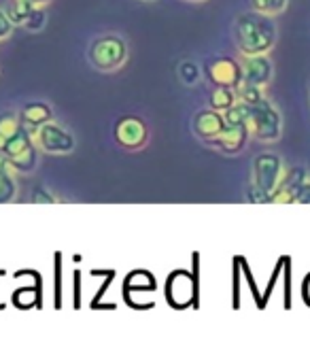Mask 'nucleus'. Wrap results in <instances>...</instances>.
<instances>
[{
  "instance_id": "f3484780",
  "label": "nucleus",
  "mask_w": 310,
  "mask_h": 357,
  "mask_svg": "<svg viewBox=\"0 0 310 357\" xmlns=\"http://www.w3.org/2000/svg\"><path fill=\"white\" fill-rule=\"evenodd\" d=\"M236 96L240 102L245 105H257L261 100H265V87L261 85H255V83H249V81H240L238 87H236Z\"/></svg>"
},
{
  "instance_id": "dca6fc26",
  "label": "nucleus",
  "mask_w": 310,
  "mask_h": 357,
  "mask_svg": "<svg viewBox=\"0 0 310 357\" xmlns=\"http://www.w3.org/2000/svg\"><path fill=\"white\" fill-rule=\"evenodd\" d=\"M22 119H20V113L15 111H5L0 115V153L7 147V143L15 137V134L22 130Z\"/></svg>"
},
{
  "instance_id": "f257e3e1",
  "label": "nucleus",
  "mask_w": 310,
  "mask_h": 357,
  "mask_svg": "<svg viewBox=\"0 0 310 357\" xmlns=\"http://www.w3.org/2000/svg\"><path fill=\"white\" fill-rule=\"evenodd\" d=\"M234 38L240 56L270 54L277 45L279 30L272 15H263L259 11H247L234 22Z\"/></svg>"
},
{
  "instance_id": "7ed1b4c3",
  "label": "nucleus",
  "mask_w": 310,
  "mask_h": 357,
  "mask_svg": "<svg viewBox=\"0 0 310 357\" xmlns=\"http://www.w3.org/2000/svg\"><path fill=\"white\" fill-rule=\"evenodd\" d=\"M247 128H249L251 139H255L257 143L272 145V143H277L283 137V117H281V111L268 98L257 102V105H251Z\"/></svg>"
},
{
  "instance_id": "f03ea898",
  "label": "nucleus",
  "mask_w": 310,
  "mask_h": 357,
  "mask_svg": "<svg viewBox=\"0 0 310 357\" xmlns=\"http://www.w3.org/2000/svg\"><path fill=\"white\" fill-rule=\"evenodd\" d=\"M127 54V43L121 34H102L92 40L90 50H87V60L98 73L111 75L125 66Z\"/></svg>"
},
{
  "instance_id": "cd10ccee",
  "label": "nucleus",
  "mask_w": 310,
  "mask_h": 357,
  "mask_svg": "<svg viewBox=\"0 0 310 357\" xmlns=\"http://www.w3.org/2000/svg\"><path fill=\"white\" fill-rule=\"evenodd\" d=\"M143 3H155V0H143Z\"/></svg>"
},
{
  "instance_id": "1a4fd4ad",
  "label": "nucleus",
  "mask_w": 310,
  "mask_h": 357,
  "mask_svg": "<svg viewBox=\"0 0 310 357\" xmlns=\"http://www.w3.org/2000/svg\"><path fill=\"white\" fill-rule=\"evenodd\" d=\"M240 68H242V81L268 87L274 77V64L268 54L257 56H240Z\"/></svg>"
},
{
  "instance_id": "393cba45",
  "label": "nucleus",
  "mask_w": 310,
  "mask_h": 357,
  "mask_svg": "<svg viewBox=\"0 0 310 357\" xmlns=\"http://www.w3.org/2000/svg\"><path fill=\"white\" fill-rule=\"evenodd\" d=\"M32 202H58V198H54V194H49V192L38 188L36 194H34V198H32Z\"/></svg>"
},
{
  "instance_id": "9b49d317",
  "label": "nucleus",
  "mask_w": 310,
  "mask_h": 357,
  "mask_svg": "<svg viewBox=\"0 0 310 357\" xmlns=\"http://www.w3.org/2000/svg\"><path fill=\"white\" fill-rule=\"evenodd\" d=\"M306 178L308 176H306V170L302 166H295V168L285 170V176H283L279 190L272 196V202L274 204H295L297 194H300L302 185L306 183Z\"/></svg>"
},
{
  "instance_id": "ddd939ff",
  "label": "nucleus",
  "mask_w": 310,
  "mask_h": 357,
  "mask_svg": "<svg viewBox=\"0 0 310 357\" xmlns=\"http://www.w3.org/2000/svg\"><path fill=\"white\" fill-rule=\"evenodd\" d=\"M20 119H22V126L34 137L36 130H38L40 126H45L47 121L54 119V109H52V105L40 102V100L28 102V105L20 111Z\"/></svg>"
},
{
  "instance_id": "2eb2a0df",
  "label": "nucleus",
  "mask_w": 310,
  "mask_h": 357,
  "mask_svg": "<svg viewBox=\"0 0 310 357\" xmlns=\"http://www.w3.org/2000/svg\"><path fill=\"white\" fill-rule=\"evenodd\" d=\"M238 102V96H236V89L234 87H221V85H215V89L208 96V107L219 111V113H226L230 107H234Z\"/></svg>"
},
{
  "instance_id": "5701e85b",
  "label": "nucleus",
  "mask_w": 310,
  "mask_h": 357,
  "mask_svg": "<svg viewBox=\"0 0 310 357\" xmlns=\"http://www.w3.org/2000/svg\"><path fill=\"white\" fill-rule=\"evenodd\" d=\"M13 28H15V24L11 22L7 9H0V43L7 40L13 34Z\"/></svg>"
},
{
  "instance_id": "4be33fe9",
  "label": "nucleus",
  "mask_w": 310,
  "mask_h": 357,
  "mask_svg": "<svg viewBox=\"0 0 310 357\" xmlns=\"http://www.w3.org/2000/svg\"><path fill=\"white\" fill-rule=\"evenodd\" d=\"M47 26V7H34L28 20L24 22V28L30 32H40Z\"/></svg>"
},
{
  "instance_id": "f8f14e48",
  "label": "nucleus",
  "mask_w": 310,
  "mask_h": 357,
  "mask_svg": "<svg viewBox=\"0 0 310 357\" xmlns=\"http://www.w3.org/2000/svg\"><path fill=\"white\" fill-rule=\"evenodd\" d=\"M249 139H251V134L247 126H226V130L221 132V137L215 139L210 145L226 155H236L247 147Z\"/></svg>"
},
{
  "instance_id": "bb28decb",
  "label": "nucleus",
  "mask_w": 310,
  "mask_h": 357,
  "mask_svg": "<svg viewBox=\"0 0 310 357\" xmlns=\"http://www.w3.org/2000/svg\"><path fill=\"white\" fill-rule=\"evenodd\" d=\"M187 3H204V0H187Z\"/></svg>"
},
{
  "instance_id": "423d86ee",
  "label": "nucleus",
  "mask_w": 310,
  "mask_h": 357,
  "mask_svg": "<svg viewBox=\"0 0 310 357\" xmlns=\"http://www.w3.org/2000/svg\"><path fill=\"white\" fill-rule=\"evenodd\" d=\"M36 145L32 141V134L22 128L15 137L7 143L3 153L9 158L11 166L17 170V174H30L36 168Z\"/></svg>"
},
{
  "instance_id": "4468645a",
  "label": "nucleus",
  "mask_w": 310,
  "mask_h": 357,
  "mask_svg": "<svg viewBox=\"0 0 310 357\" xmlns=\"http://www.w3.org/2000/svg\"><path fill=\"white\" fill-rule=\"evenodd\" d=\"M17 170L11 166L9 158L0 153V204H7L17 196Z\"/></svg>"
},
{
  "instance_id": "9d476101",
  "label": "nucleus",
  "mask_w": 310,
  "mask_h": 357,
  "mask_svg": "<svg viewBox=\"0 0 310 357\" xmlns=\"http://www.w3.org/2000/svg\"><path fill=\"white\" fill-rule=\"evenodd\" d=\"M226 117H224V113H219V111H215V109H202V111H198L196 115H194V121H192V128H194V134L200 139V141H204V143H212L215 139H219L221 137V132L226 130Z\"/></svg>"
},
{
  "instance_id": "20e7f679",
  "label": "nucleus",
  "mask_w": 310,
  "mask_h": 357,
  "mask_svg": "<svg viewBox=\"0 0 310 357\" xmlns=\"http://www.w3.org/2000/svg\"><path fill=\"white\" fill-rule=\"evenodd\" d=\"M283 176H285V164L279 153L263 151V153L255 155L253 168H251V183L255 188H259L263 194H268L270 202L283 181Z\"/></svg>"
},
{
  "instance_id": "a878e982",
  "label": "nucleus",
  "mask_w": 310,
  "mask_h": 357,
  "mask_svg": "<svg viewBox=\"0 0 310 357\" xmlns=\"http://www.w3.org/2000/svg\"><path fill=\"white\" fill-rule=\"evenodd\" d=\"M26 3H30L32 7H49L54 0H26Z\"/></svg>"
},
{
  "instance_id": "39448f33",
  "label": "nucleus",
  "mask_w": 310,
  "mask_h": 357,
  "mask_svg": "<svg viewBox=\"0 0 310 357\" xmlns=\"http://www.w3.org/2000/svg\"><path fill=\"white\" fill-rule=\"evenodd\" d=\"M32 141L38 151L47 155H70L77 147L75 134L54 119L47 121L45 126H40L32 137Z\"/></svg>"
},
{
  "instance_id": "412c9836",
  "label": "nucleus",
  "mask_w": 310,
  "mask_h": 357,
  "mask_svg": "<svg viewBox=\"0 0 310 357\" xmlns=\"http://www.w3.org/2000/svg\"><path fill=\"white\" fill-rule=\"evenodd\" d=\"M32 9L34 7L30 3H26V0H13V3L7 7V13H9V17H11V22L15 26H24V22L28 20Z\"/></svg>"
},
{
  "instance_id": "b1692460",
  "label": "nucleus",
  "mask_w": 310,
  "mask_h": 357,
  "mask_svg": "<svg viewBox=\"0 0 310 357\" xmlns=\"http://www.w3.org/2000/svg\"><path fill=\"white\" fill-rule=\"evenodd\" d=\"M295 202H297V204H310V181H308V178H306V183L302 185V190H300Z\"/></svg>"
},
{
  "instance_id": "0eeeda50",
  "label": "nucleus",
  "mask_w": 310,
  "mask_h": 357,
  "mask_svg": "<svg viewBox=\"0 0 310 357\" xmlns=\"http://www.w3.org/2000/svg\"><path fill=\"white\" fill-rule=\"evenodd\" d=\"M115 139L127 151H141L149 143V126L137 115L121 117L115 126Z\"/></svg>"
},
{
  "instance_id": "a211bd4d",
  "label": "nucleus",
  "mask_w": 310,
  "mask_h": 357,
  "mask_svg": "<svg viewBox=\"0 0 310 357\" xmlns=\"http://www.w3.org/2000/svg\"><path fill=\"white\" fill-rule=\"evenodd\" d=\"M253 11H259L263 15H281L285 13V9L289 7V0H251Z\"/></svg>"
},
{
  "instance_id": "aec40b11",
  "label": "nucleus",
  "mask_w": 310,
  "mask_h": 357,
  "mask_svg": "<svg viewBox=\"0 0 310 357\" xmlns=\"http://www.w3.org/2000/svg\"><path fill=\"white\" fill-rule=\"evenodd\" d=\"M249 109L251 105H245V102H236L234 107H230L224 117H226V123L228 126H247V119H249Z\"/></svg>"
},
{
  "instance_id": "6ab92c4d",
  "label": "nucleus",
  "mask_w": 310,
  "mask_h": 357,
  "mask_svg": "<svg viewBox=\"0 0 310 357\" xmlns=\"http://www.w3.org/2000/svg\"><path fill=\"white\" fill-rule=\"evenodd\" d=\"M200 79H202V68H200V64H196L194 60H183V62L179 64V81H181L183 85H187V87L198 85Z\"/></svg>"
},
{
  "instance_id": "6e6552de",
  "label": "nucleus",
  "mask_w": 310,
  "mask_h": 357,
  "mask_svg": "<svg viewBox=\"0 0 310 357\" xmlns=\"http://www.w3.org/2000/svg\"><path fill=\"white\" fill-rule=\"evenodd\" d=\"M204 75L212 85H221V87H238V83L242 81V68L238 60L232 58H210L204 62Z\"/></svg>"
}]
</instances>
